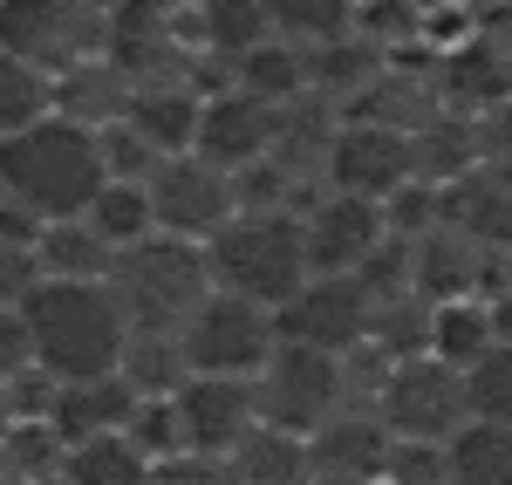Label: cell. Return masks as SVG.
I'll list each match as a JSON object with an SVG mask.
<instances>
[{
	"mask_svg": "<svg viewBox=\"0 0 512 485\" xmlns=\"http://www.w3.org/2000/svg\"><path fill=\"white\" fill-rule=\"evenodd\" d=\"M28 322H21V308H0V383L14 376V369H28Z\"/></svg>",
	"mask_w": 512,
	"mask_h": 485,
	"instance_id": "obj_43",
	"label": "cell"
},
{
	"mask_svg": "<svg viewBox=\"0 0 512 485\" xmlns=\"http://www.w3.org/2000/svg\"><path fill=\"white\" fill-rule=\"evenodd\" d=\"M192 14H198V48L219 55V62H239V55H253L260 41L274 35L260 0H198Z\"/></svg>",
	"mask_w": 512,
	"mask_h": 485,
	"instance_id": "obj_28",
	"label": "cell"
},
{
	"mask_svg": "<svg viewBox=\"0 0 512 485\" xmlns=\"http://www.w3.org/2000/svg\"><path fill=\"white\" fill-rule=\"evenodd\" d=\"M410 158H417V178L424 185H458L478 171V130L465 110H437L417 137H410Z\"/></svg>",
	"mask_w": 512,
	"mask_h": 485,
	"instance_id": "obj_24",
	"label": "cell"
},
{
	"mask_svg": "<svg viewBox=\"0 0 512 485\" xmlns=\"http://www.w3.org/2000/svg\"><path fill=\"white\" fill-rule=\"evenodd\" d=\"M205 260H212V287L246 294L260 308L294 301L301 281L315 274L308 240H301V212H239L219 240H205Z\"/></svg>",
	"mask_w": 512,
	"mask_h": 485,
	"instance_id": "obj_3",
	"label": "cell"
},
{
	"mask_svg": "<svg viewBox=\"0 0 512 485\" xmlns=\"http://www.w3.org/2000/svg\"><path fill=\"white\" fill-rule=\"evenodd\" d=\"M82 219H89V226H96L103 240L117 246V253L158 233V219H151V192H144V185H117V178H110V185L96 192V205H89Z\"/></svg>",
	"mask_w": 512,
	"mask_h": 485,
	"instance_id": "obj_32",
	"label": "cell"
},
{
	"mask_svg": "<svg viewBox=\"0 0 512 485\" xmlns=\"http://www.w3.org/2000/svg\"><path fill=\"white\" fill-rule=\"evenodd\" d=\"M0 465H7V485H41V479H62V465H69V438L35 417V424H14L7 438H0Z\"/></svg>",
	"mask_w": 512,
	"mask_h": 485,
	"instance_id": "obj_31",
	"label": "cell"
},
{
	"mask_svg": "<svg viewBox=\"0 0 512 485\" xmlns=\"http://www.w3.org/2000/svg\"><path fill=\"white\" fill-rule=\"evenodd\" d=\"M267 7V21H274V35L287 41H335V35H349V21H355V0H260Z\"/></svg>",
	"mask_w": 512,
	"mask_h": 485,
	"instance_id": "obj_34",
	"label": "cell"
},
{
	"mask_svg": "<svg viewBox=\"0 0 512 485\" xmlns=\"http://www.w3.org/2000/svg\"><path fill=\"white\" fill-rule=\"evenodd\" d=\"M274 130H280V103H260L246 89H219L205 96V117H198V158H212L219 171H246V164L274 158Z\"/></svg>",
	"mask_w": 512,
	"mask_h": 485,
	"instance_id": "obj_14",
	"label": "cell"
},
{
	"mask_svg": "<svg viewBox=\"0 0 512 485\" xmlns=\"http://www.w3.org/2000/svg\"><path fill=\"white\" fill-rule=\"evenodd\" d=\"M444 472L451 485H512V424H465L444 445Z\"/></svg>",
	"mask_w": 512,
	"mask_h": 485,
	"instance_id": "obj_29",
	"label": "cell"
},
{
	"mask_svg": "<svg viewBox=\"0 0 512 485\" xmlns=\"http://www.w3.org/2000/svg\"><path fill=\"white\" fill-rule=\"evenodd\" d=\"M41 485H69V479H41Z\"/></svg>",
	"mask_w": 512,
	"mask_h": 485,
	"instance_id": "obj_46",
	"label": "cell"
},
{
	"mask_svg": "<svg viewBox=\"0 0 512 485\" xmlns=\"http://www.w3.org/2000/svg\"><path fill=\"white\" fill-rule=\"evenodd\" d=\"M96 144H103V171L117 178V185H151V171H158V151L130 130V123H110V130H96Z\"/></svg>",
	"mask_w": 512,
	"mask_h": 485,
	"instance_id": "obj_36",
	"label": "cell"
},
{
	"mask_svg": "<svg viewBox=\"0 0 512 485\" xmlns=\"http://www.w3.org/2000/svg\"><path fill=\"white\" fill-rule=\"evenodd\" d=\"M506 335H499V322H492V301H478V294H465V301H437L431 308V356L451 369H472L485 349H499Z\"/></svg>",
	"mask_w": 512,
	"mask_h": 485,
	"instance_id": "obj_25",
	"label": "cell"
},
{
	"mask_svg": "<svg viewBox=\"0 0 512 485\" xmlns=\"http://www.w3.org/2000/svg\"><path fill=\"white\" fill-rule=\"evenodd\" d=\"M478 35L512 55V0H478Z\"/></svg>",
	"mask_w": 512,
	"mask_h": 485,
	"instance_id": "obj_44",
	"label": "cell"
},
{
	"mask_svg": "<svg viewBox=\"0 0 512 485\" xmlns=\"http://www.w3.org/2000/svg\"><path fill=\"white\" fill-rule=\"evenodd\" d=\"M41 281H48V274H41L35 246L28 240H0V308H21Z\"/></svg>",
	"mask_w": 512,
	"mask_h": 485,
	"instance_id": "obj_40",
	"label": "cell"
},
{
	"mask_svg": "<svg viewBox=\"0 0 512 485\" xmlns=\"http://www.w3.org/2000/svg\"><path fill=\"white\" fill-rule=\"evenodd\" d=\"M321 178H328V192H349V199H376L383 205V199H396V192L417 178V158H410V137H403V130L342 117Z\"/></svg>",
	"mask_w": 512,
	"mask_h": 485,
	"instance_id": "obj_12",
	"label": "cell"
},
{
	"mask_svg": "<svg viewBox=\"0 0 512 485\" xmlns=\"http://www.w3.org/2000/svg\"><path fill=\"white\" fill-rule=\"evenodd\" d=\"M178 335H185L192 376H260L280 349L274 308H260V301H246V294H226V287H212Z\"/></svg>",
	"mask_w": 512,
	"mask_h": 485,
	"instance_id": "obj_7",
	"label": "cell"
},
{
	"mask_svg": "<svg viewBox=\"0 0 512 485\" xmlns=\"http://www.w3.org/2000/svg\"><path fill=\"white\" fill-rule=\"evenodd\" d=\"M472 130H478V171H492V178L512 185V96L492 103V110H478Z\"/></svg>",
	"mask_w": 512,
	"mask_h": 485,
	"instance_id": "obj_39",
	"label": "cell"
},
{
	"mask_svg": "<svg viewBox=\"0 0 512 485\" xmlns=\"http://www.w3.org/2000/svg\"><path fill=\"white\" fill-rule=\"evenodd\" d=\"M437 89H444L451 110L478 117V110H492V103L512 96V55L499 48V41H485V35L458 41L451 55H437Z\"/></svg>",
	"mask_w": 512,
	"mask_h": 485,
	"instance_id": "obj_18",
	"label": "cell"
},
{
	"mask_svg": "<svg viewBox=\"0 0 512 485\" xmlns=\"http://www.w3.org/2000/svg\"><path fill=\"white\" fill-rule=\"evenodd\" d=\"M110 287H117L130 328H185L198 315V301L212 294V260H205V246H192V240L151 233V240H137V246L117 253Z\"/></svg>",
	"mask_w": 512,
	"mask_h": 485,
	"instance_id": "obj_4",
	"label": "cell"
},
{
	"mask_svg": "<svg viewBox=\"0 0 512 485\" xmlns=\"http://www.w3.org/2000/svg\"><path fill=\"white\" fill-rule=\"evenodd\" d=\"M233 472H239V485H308L315 451H308V438H294V431L253 424L233 451Z\"/></svg>",
	"mask_w": 512,
	"mask_h": 485,
	"instance_id": "obj_26",
	"label": "cell"
},
{
	"mask_svg": "<svg viewBox=\"0 0 512 485\" xmlns=\"http://www.w3.org/2000/svg\"><path fill=\"white\" fill-rule=\"evenodd\" d=\"M117 376L130 383V390H137V397H178V390L192 383L185 335H178V328H130Z\"/></svg>",
	"mask_w": 512,
	"mask_h": 485,
	"instance_id": "obj_22",
	"label": "cell"
},
{
	"mask_svg": "<svg viewBox=\"0 0 512 485\" xmlns=\"http://www.w3.org/2000/svg\"><path fill=\"white\" fill-rule=\"evenodd\" d=\"M130 438H137V451H144L151 465H158V458H178L185 438H178V410H171V397H144L137 417H130Z\"/></svg>",
	"mask_w": 512,
	"mask_h": 485,
	"instance_id": "obj_37",
	"label": "cell"
},
{
	"mask_svg": "<svg viewBox=\"0 0 512 485\" xmlns=\"http://www.w3.org/2000/svg\"><path fill=\"white\" fill-rule=\"evenodd\" d=\"M48 110H55V82L41 76V69H28L21 55L0 48V137H14V130L41 123Z\"/></svg>",
	"mask_w": 512,
	"mask_h": 485,
	"instance_id": "obj_33",
	"label": "cell"
},
{
	"mask_svg": "<svg viewBox=\"0 0 512 485\" xmlns=\"http://www.w3.org/2000/svg\"><path fill=\"white\" fill-rule=\"evenodd\" d=\"M103 41H110L103 0H0V48L41 69L48 82L103 55Z\"/></svg>",
	"mask_w": 512,
	"mask_h": 485,
	"instance_id": "obj_5",
	"label": "cell"
},
{
	"mask_svg": "<svg viewBox=\"0 0 512 485\" xmlns=\"http://www.w3.org/2000/svg\"><path fill=\"white\" fill-rule=\"evenodd\" d=\"M103 7H110V0H103Z\"/></svg>",
	"mask_w": 512,
	"mask_h": 485,
	"instance_id": "obj_47",
	"label": "cell"
},
{
	"mask_svg": "<svg viewBox=\"0 0 512 485\" xmlns=\"http://www.w3.org/2000/svg\"><path fill=\"white\" fill-rule=\"evenodd\" d=\"M198 117H205V96H198L192 82H164V89H137L123 123H130L158 158H178V151L198 144Z\"/></svg>",
	"mask_w": 512,
	"mask_h": 485,
	"instance_id": "obj_20",
	"label": "cell"
},
{
	"mask_svg": "<svg viewBox=\"0 0 512 485\" xmlns=\"http://www.w3.org/2000/svg\"><path fill=\"white\" fill-rule=\"evenodd\" d=\"M130 96H137V82L110 55H89L69 76H55V117L82 123V130H110V123L130 117Z\"/></svg>",
	"mask_w": 512,
	"mask_h": 485,
	"instance_id": "obj_19",
	"label": "cell"
},
{
	"mask_svg": "<svg viewBox=\"0 0 512 485\" xmlns=\"http://www.w3.org/2000/svg\"><path fill=\"white\" fill-rule=\"evenodd\" d=\"M178 438L185 451H205V458H233L239 438L260 424V390H253V376H192L178 397Z\"/></svg>",
	"mask_w": 512,
	"mask_h": 485,
	"instance_id": "obj_13",
	"label": "cell"
},
{
	"mask_svg": "<svg viewBox=\"0 0 512 485\" xmlns=\"http://www.w3.org/2000/svg\"><path fill=\"white\" fill-rule=\"evenodd\" d=\"M376 417L396 445H451L472 424L465 369L437 363V356H403L383 383V397H376Z\"/></svg>",
	"mask_w": 512,
	"mask_h": 485,
	"instance_id": "obj_6",
	"label": "cell"
},
{
	"mask_svg": "<svg viewBox=\"0 0 512 485\" xmlns=\"http://www.w3.org/2000/svg\"><path fill=\"white\" fill-rule=\"evenodd\" d=\"M301 240H308V267L315 274H362L383 246H390V219L376 199H349V192H321L301 212Z\"/></svg>",
	"mask_w": 512,
	"mask_h": 485,
	"instance_id": "obj_11",
	"label": "cell"
},
{
	"mask_svg": "<svg viewBox=\"0 0 512 485\" xmlns=\"http://www.w3.org/2000/svg\"><path fill=\"white\" fill-rule=\"evenodd\" d=\"M383 485H451V472H444V445H390Z\"/></svg>",
	"mask_w": 512,
	"mask_h": 485,
	"instance_id": "obj_42",
	"label": "cell"
},
{
	"mask_svg": "<svg viewBox=\"0 0 512 485\" xmlns=\"http://www.w3.org/2000/svg\"><path fill=\"white\" fill-rule=\"evenodd\" d=\"M151 219H158V233L171 240H219L226 226L239 219V192H233V171H219L212 158H198V151H178V158H164L151 171Z\"/></svg>",
	"mask_w": 512,
	"mask_h": 485,
	"instance_id": "obj_8",
	"label": "cell"
},
{
	"mask_svg": "<svg viewBox=\"0 0 512 485\" xmlns=\"http://www.w3.org/2000/svg\"><path fill=\"white\" fill-rule=\"evenodd\" d=\"M233 82L246 96H260V103H294V96H308V41L267 35L253 55L233 62Z\"/></svg>",
	"mask_w": 512,
	"mask_h": 485,
	"instance_id": "obj_27",
	"label": "cell"
},
{
	"mask_svg": "<svg viewBox=\"0 0 512 485\" xmlns=\"http://www.w3.org/2000/svg\"><path fill=\"white\" fill-rule=\"evenodd\" d=\"M383 69H390V55H383L376 41H362L355 28L308 48V89H315V96H328V103H342V110H349V103L376 76H383Z\"/></svg>",
	"mask_w": 512,
	"mask_h": 485,
	"instance_id": "obj_21",
	"label": "cell"
},
{
	"mask_svg": "<svg viewBox=\"0 0 512 485\" xmlns=\"http://www.w3.org/2000/svg\"><path fill=\"white\" fill-rule=\"evenodd\" d=\"M280 342L321 349V356H349L355 342H369V287L355 274H308L294 301L274 308Z\"/></svg>",
	"mask_w": 512,
	"mask_h": 485,
	"instance_id": "obj_10",
	"label": "cell"
},
{
	"mask_svg": "<svg viewBox=\"0 0 512 485\" xmlns=\"http://www.w3.org/2000/svg\"><path fill=\"white\" fill-rule=\"evenodd\" d=\"M137 390L123 383L117 369L110 376H82V383H62L55 390V431L69 438V445H82V438H110V431H130V417H137Z\"/></svg>",
	"mask_w": 512,
	"mask_h": 485,
	"instance_id": "obj_17",
	"label": "cell"
},
{
	"mask_svg": "<svg viewBox=\"0 0 512 485\" xmlns=\"http://www.w3.org/2000/svg\"><path fill=\"white\" fill-rule=\"evenodd\" d=\"M103 185H110V171H103L96 130L55 117V110L14 137H0V192L28 205L35 219H82Z\"/></svg>",
	"mask_w": 512,
	"mask_h": 485,
	"instance_id": "obj_2",
	"label": "cell"
},
{
	"mask_svg": "<svg viewBox=\"0 0 512 485\" xmlns=\"http://www.w3.org/2000/svg\"><path fill=\"white\" fill-rule=\"evenodd\" d=\"M499 253H485L472 233L458 226H431L424 240H410V287L424 301H465V294H485V274H492Z\"/></svg>",
	"mask_w": 512,
	"mask_h": 485,
	"instance_id": "obj_15",
	"label": "cell"
},
{
	"mask_svg": "<svg viewBox=\"0 0 512 485\" xmlns=\"http://www.w3.org/2000/svg\"><path fill=\"white\" fill-rule=\"evenodd\" d=\"M151 485H239L233 458H205V451H178L151 465Z\"/></svg>",
	"mask_w": 512,
	"mask_h": 485,
	"instance_id": "obj_41",
	"label": "cell"
},
{
	"mask_svg": "<svg viewBox=\"0 0 512 485\" xmlns=\"http://www.w3.org/2000/svg\"><path fill=\"white\" fill-rule=\"evenodd\" d=\"M21 322H28V356L62 383L110 376L130 342V315L110 281H41L21 301Z\"/></svg>",
	"mask_w": 512,
	"mask_h": 485,
	"instance_id": "obj_1",
	"label": "cell"
},
{
	"mask_svg": "<svg viewBox=\"0 0 512 485\" xmlns=\"http://www.w3.org/2000/svg\"><path fill=\"white\" fill-rule=\"evenodd\" d=\"M465 404H472L478 424H512V342L485 349L465 369Z\"/></svg>",
	"mask_w": 512,
	"mask_h": 485,
	"instance_id": "obj_35",
	"label": "cell"
},
{
	"mask_svg": "<svg viewBox=\"0 0 512 485\" xmlns=\"http://www.w3.org/2000/svg\"><path fill=\"white\" fill-rule=\"evenodd\" d=\"M35 253H41L48 281H110L117 274V246L103 240L89 219H48Z\"/></svg>",
	"mask_w": 512,
	"mask_h": 485,
	"instance_id": "obj_23",
	"label": "cell"
},
{
	"mask_svg": "<svg viewBox=\"0 0 512 485\" xmlns=\"http://www.w3.org/2000/svg\"><path fill=\"white\" fill-rule=\"evenodd\" d=\"M62 479L69 485H151V458L137 451L130 431H110V438H82V445H69Z\"/></svg>",
	"mask_w": 512,
	"mask_h": 485,
	"instance_id": "obj_30",
	"label": "cell"
},
{
	"mask_svg": "<svg viewBox=\"0 0 512 485\" xmlns=\"http://www.w3.org/2000/svg\"><path fill=\"white\" fill-rule=\"evenodd\" d=\"M0 390H7L14 424H35V417H55V390H62V376H48L41 363H28V369H14Z\"/></svg>",
	"mask_w": 512,
	"mask_h": 485,
	"instance_id": "obj_38",
	"label": "cell"
},
{
	"mask_svg": "<svg viewBox=\"0 0 512 485\" xmlns=\"http://www.w3.org/2000/svg\"><path fill=\"white\" fill-rule=\"evenodd\" d=\"M390 431L376 410H335L321 424L308 451H315V472L308 479H349V485H383V465H390Z\"/></svg>",
	"mask_w": 512,
	"mask_h": 485,
	"instance_id": "obj_16",
	"label": "cell"
},
{
	"mask_svg": "<svg viewBox=\"0 0 512 485\" xmlns=\"http://www.w3.org/2000/svg\"><path fill=\"white\" fill-rule=\"evenodd\" d=\"M192 7H198V0H192Z\"/></svg>",
	"mask_w": 512,
	"mask_h": 485,
	"instance_id": "obj_48",
	"label": "cell"
},
{
	"mask_svg": "<svg viewBox=\"0 0 512 485\" xmlns=\"http://www.w3.org/2000/svg\"><path fill=\"white\" fill-rule=\"evenodd\" d=\"M253 390H260V424L294 431V438H315L321 424L349 404V397H342V356L294 349V342L274 349V363L253 376Z\"/></svg>",
	"mask_w": 512,
	"mask_h": 485,
	"instance_id": "obj_9",
	"label": "cell"
},
{
	"mask_svg": "<svg viewBox=\"0 0 512 485\" xmlns=\"http://www.w3.org/2000/svg\"><path fill=\"white\" fill-rule=\"evenodd\" d=\"M14 431V410H7V390H0V438Z\"/></svg>",
	"mask_w": 512,
	"mask_h": 485,
	"instance_id": "obj_45",
	"label": "cell"
}]
</instances>
